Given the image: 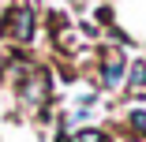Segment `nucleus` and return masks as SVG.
<instances>
[{"label": "nucleus", "mask_w": 146, "mask_h": 142, "mask_svg": "<svg viewBox=\"0 0 146 142\" xmlns=\"http://www.w3.org/2000/svg\"><path fill=\"white\" fill-rule=\"evenodd\" d=\"M120 79H124V56H120V52H109L105 64H101V82H105V90L120 86Z\"/></svg>", "instance_id": "obj_3"}, {"label": "nucleus", "mask_w": 146, "mask_h": 142, "mask_svg": "<svg viewBox=\"0 0 146 142\" xmlns=\"http://www.w3.org/2000/svg\"><path fill=\"white\" fill-rule=\"evenodd\" d=\"M127 86L131 90H146V64L142 60H135V67L127 71Z\"/></svg>", "instance_id": "obj_4"}, {"label": "nucleus", "mask_w": 146, "mask_h": 142, "mask_svg": "<svg viewBox=\"0 0 146 142\" xmlns=\"http://www.w3.org/2000/svg\"><path fill=\"white\" fill-rule=\"evenodd\" d=\"M75 142H109V138H105V131L86 127V131H79V135H75Z\"/></svg>", "instance_id": "obj_5"}, {"label": "nucleus", "mask_w": 146, "mask_h": 142, "mask_svg": "<svg viewBox=\"0 0 146 142\" xmlns=\"http://www.w3.org/2000/svg\"><path fill=\"white\" fill-rule=\"evenodd\" d=\"M127 124H131V127H135L139 135H146V112H142V108H135L131 116H127Z\"/></svg>", "instance_id": "obj_6"}, {"label": "nucleus", "mask_w": 146, "mask_h": 142, "mask_svg": "<svg viewBox=\"0 0 146 142\" xmlns=\"http://www.w3.org/2000/svg\"><path fill=\"white\" fill-rule=\"evenodd\" d=\"M34 30H38V15H34L30 4H11V8L4 11V19H0V34L11 38V41H19V45L30 41Z\"/></svg>", "instance_id": "obj_1"}, {"label": "nucleus", "mask_w": 146, "mask_h": 142, "mask_svg": "<svg viewBox=\"0 0 146 142\" xmlns=\"http://www.w3.org/2000/svg\"><path fill=\"white\" fill-rule=\"evenodd\" d=\"M19 101L26 108H41L49 101V75L38 71V67H26L23 79H19Z\"/></svg>", "instance_id": "obj_2"}]
</instances>
